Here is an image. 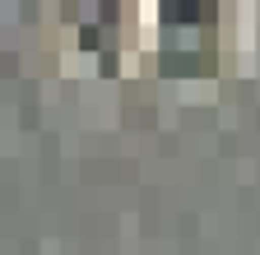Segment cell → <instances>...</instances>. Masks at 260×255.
<instances>
[{
	"label": "cell",
	"instance_id": "cell-1",
	"mask_svg": "<svg viewBox=\"0 0 260 255\" xmlns=\"http://www.w3.org/2000/svg\"><path fill=\"white\" fill-rule=\"evenodd\" d=\"M195 14H209V5H195V0H168V19L186 23V19H195Z\"/></svg>",
	"mask_w": 260,
	"mask_h": 255
}]
</instances>
